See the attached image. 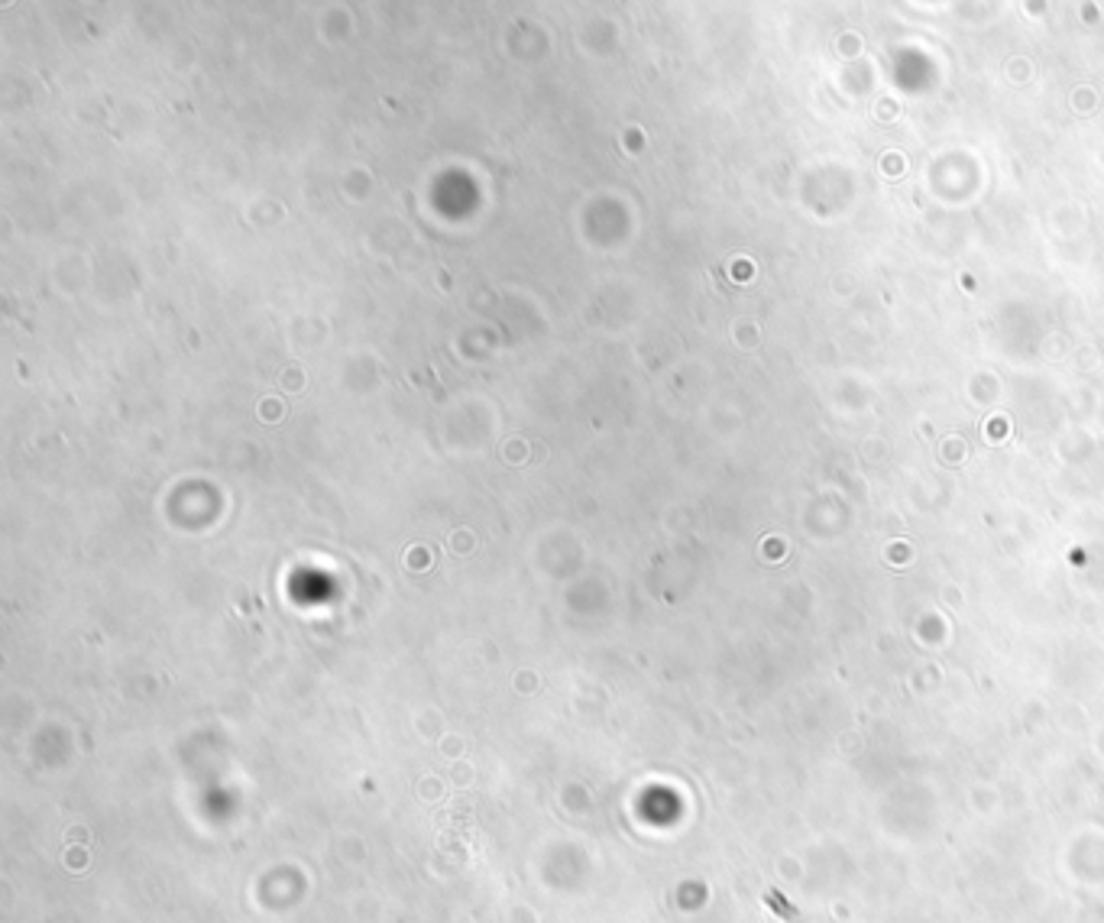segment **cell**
I'll list each match as a JSON object with an SVG mask.
<instances>
[{"mask_svg":"<svg viewBox=\"0 0 1104 923\" xmlns=\"http://www.w3.org/2000/svg\"><path fill=\"white\" fill-rule=\"evenodd\" d=\"M764 901H768V904H771V908L781 914V921L784 923H804L800 921V911H797V908H791V904H787V901H784L777 891H764Z\"/></svg>","mask_w":1104,"mask_h":923,"instance_id":"6da1fadb","label":"cell"}]
</instances>
